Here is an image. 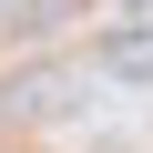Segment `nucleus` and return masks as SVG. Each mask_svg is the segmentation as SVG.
Returning a JSON list of instances; mask_svg holds the SVG:
<instances>
[{"mask_svg":"<svg viewBox=\"0 0 153 153\" xmlns=\"http://www.w3.org/2000/svg\"><path fill=\"white\" fill-rule=\"evenodd\" d=\"M92 61L112 71V82H153V21H123V31H102V41H92Z\"/></svg>","mask_w":153,"mask_h":153,"instance_id":"f257e3e1","label":"nucleus"}]
</instances>
